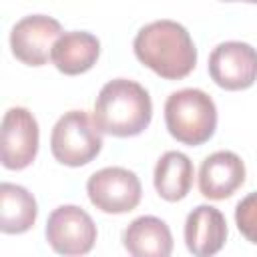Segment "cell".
Wrapping results in <instances>:
<instances>
[{"label":"cell","instance_id":"6da1fadb","mask_svg":"<svg viewBox=\"0 0 257 257\" xmlns=\"http://www.w3.org/2000/svg\"><path fill=\"white\" fill-rule=\"evenodd\" d=\"M135 56L165 80L189 76L197 64V48L187 28L175 20L145 24L133 40Z\"/></svg>","mask_w":257,"mask_h":257},{"label":"cell","instance_id":"7a4b0ae2","mask_svg":"<svg viewBox=\"0 0 257 257\" xmlns=\"http://www.w3.org/2000/svg\"><path fill=\"white\" fill-rule=\"evenodd\" d=\"M92 118L104 135L135 137L151 124L153 102L139 82L114 78L100 88Z\"/></svg>","mask_w":257,"mask_h":257},{"label":"cell","instance_id":"3957f363","mask_svg":"<svg viewBox=\"0 0 257 257\" xmlns=\"http://www.w3.org/2000/svg\"><path fill=\"white\" fill-rule=\"evenodd\" d=\"M165 124L179 143L199 147L207 143L217 128V106L213 98L199 88L177 90L165 102Z\"/></svg>","mask_w":257,"mask_h":257},{"label":"cell","instance_id":"277c9868","mask_svg":"<svg viewBox=\"0 0 257 257\" xmlns=\"http://www.w3.org/2000/svg\"><path fill=\"white\" fill-rule=\"evenodd\" d=\"M102 149V131L84 110L62 114L50 135L52 157L66 167H82L96 159Z\"/></svg>","mask_w":257,"mask_h":257},{"label":"cell","instance_id":"5b68a950","mask_svg":"<svg viewBox=\"0 0 257 257\" xmlns=\"http://www.w3.org/2000/svg\"><path fill=\"white\" fill-rule=\"evenodd\" d=\"M44 235L52 251L58 255H86L96 243V225L84 209L62 205L48 215Z\"/></svg>","mask_w":257,"mask_h":257},{"label":"cell","instance_id":"8992f818","mask_svg":"<svg viewBox=\"0 0 257 257\" xmlns=\"http://www.w3.org/2000/svg\"><path fill=\"white\" fill-rule=\"evenodd\" d=\"M86 193L90 203L110 215H122L141 203V181L124 167H106L90 175L86 183Z\"/></svg>","mask_w":257,"mask_h":257},{"label":"cell","instance_id":"52a82bcc","mask_svg":"<svg viewBox=\"0 0 257 257\" xmlns=\"http://www.w3.org/2000/svg\"><path fill=\"white\" fill-rule=\"evenodd\" d=\"M209 76L225 90H245L257 80V50L239 40L221 42L209 56Z\"/></svg>","mask_w":257,"mask_h":257},{"label":"cell","instance_id":"ba28073f","mask_svg":"<svg viewBox=\"0 0 257 257\" xmlns=\"http://www.w3.org/2000/svg\"><path fill=\"white\" fill-rule=\"evenodd\" d=\"M62 34L58 20L32 14L18 20L10 30V50L16 60L28 66H42L48 62L56 38Z\"/></svg>","mask_w":257,"mask_h":257},{"label":"cell","instance_id":"9c48e42d","mask_svg":"<svg viewBox=\"0 0 257 257\" xmlns=\"http://www.w3.org/2000/svg\"><path fill=\"white\" fill-rule=\"evenodd\" d=\"M38 153V122L22 106H12L2 118V167L26 169Z\"/></svg>","mask_w":257,"mask_h":257},{"label":"cell","instance_id":"30bf717a","mask_svg":"<svg viewBox=\"0 0 257 257\" xmlns=\"http://www.w3.org/2000/svg\"><path fill=\"white\" fill-rule=\"evenodd\" d=\"M245 183V163L233 151L209 155L199 169V191L213 201L229 199Z\"/></svg>","mask_w":257,"mask_h":257},{"label":"cell","instance_id":"8fae6325","mask_svg":"<svg viewBox=\"0 0 257 257\" xmlns=\"http://www.w3.org/2000/svg\"><path fill=\"white\" fill-rule=\"evenodd\" d=\"M227 235L229 229L225 215L211 205H199L185 221V245L195 257H211L219 253Z\"/></svg>","mask_w":257,"mask_h":257},{"label":"cell","instance_id":"7c38bea8","mask_svg":"<svg viewBox=\"0 0 257 257\" xmlns=\"http://www.w3.org/2000/svg\"><path fill=\"white\" fill-rule=\"evenodd\" d=\"M100 54V42L94 34L84 30L62 32L50 52V60L58 72L66 76H78L90 70Z\"/></svg>","mask_w":257,"mask_h":257},{"label":"cell","instance_id":"4fadbf2b","mask_svg":"<svg viewBox=\"0 0 257 257\" xmlns=\"http://www.w3.org/2000/svg\"><path fill=\"white\" fill-rule=\"evenodd\" d=\"M124 249L133 257H169L173 235L165 221L153 215L137 217L122 233Z\"/></svg>","mask_w":257,"mask_h":257},{"label":"cell","instance_id":"5bb4252c","mask_svg":"<svg viewBox=\"0 0 257 257\" xmlns=\"http://www.w3.org/2000/svg\"><path fill=\"white\" fill-rule=\"evenodd\" d=\"M193 161L179 151H167L155 165L153 183L161 199L177 203L185 199L193 187Z\"/></svg>","mask_w":257,"mask_h":257},{"label":"cell","instance_id":"9a60e30c","mask_svg":"<svg viewBox=\"0 0 257 257\" xmlns=\"http://www.w3.org/2000/svg\"><path fill=\"white\" fill-rule=\"evenodd\" d=\"M38 215L32 193L14 183L0 185V231L6 235H20L34 227Z\"/></svg>","mask_w":257,"mask_h":257},{"label":"cell","instance_id":"2e32d148","mask_svg":"<svg viewBox=\"0 0 257 257\" xmlns=\"http://www.w3.org/2000/svg\"><path fill=\"white\" fill-rule=\"evenodd\" d=\"M235 223H237V229L241 231V235L249 243L257 245V193H251L237 203Z\"/></svg>","mask_w":257,"mask_h":257},{"label":"cell","instance_id":"e0dca14e","mask_svg":"<svg viewBox=\"0 0 257 257\" xmlns=\"http://www.w3.org/2000/svg\"><path fill=\"white\" fill-rule=\"evenodd\" d=\"M241 2H249V4H257V0H241Z\"/></svg>","mask_w":257,"mask_h":257},{"label":"cell","instance_id":"ac0fdd59","mask_svg":"<svg viewBox=\"0 0 257 257\" xmlns=\"http://www.w3.org/2000/svg\"><path fill=\"white\" fill-rule=\"evenodd\" d=\"M223 2H233V0H223Z\"/></svg>","mask_w":257,"mask_h":257}]
</instances>
